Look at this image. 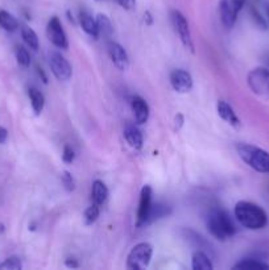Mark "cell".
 <instances>
[{
	"label": "cell",
	"mask_w": 269,
	"mask_h": 270,
	"mask_svg": "<svg viewBox=\"0 0 269 270\" xmlns=\"http://www.w3.org/2000/svg\"><path fill=\"white\" fill-rule=\"evenodd\" d=\"M235 216L237 221L248 229H262L268 224V215L256 203L241 200L235 206Z\"/></svg>",
	"instance_id": "cell-1"
},
{
	"label": "cell",
	"mask_w": 269,
	"mask_h": 270,
	"mask_svg": "<svg viewBox=\"0 0 269 270\" xmlns=\"http://www.w3.org/2000/svg\"><path fill=\"white\" fill-rule=\"evenodd\" d=\"M207 228L210 233L215 238L224 241L226 238L232 237L236 233V225L231 216L224 210H214L208 213Z\"/></svg>",
	"instance_id": "cell-2"
},
{
	"label": "cell",
	"mask_w": 269,
	"mask_h": 270,
	"mask_svg": "<svg viewBox=\"0 0 269 270\" xmlns=\"http://www.w3.org/2000/svg\"><path fill=\"white\" fill-rule=\"evenodd\" d=\"M236 150L248 166L258 173L269 174V153L266 150L249 144H239Z\"/></svg>",
	"instance_id": "cell-3"
},
{
	"label": "cell",
	"mask_w": 269,
	"mask_h": 270,
	"mask_svg": "<svg viewBox=\"0 0 269 270\" xmlns=\"http://www.w3.org/2000/svg\"><path fill=\"white\" fill-rule=\"evenodd\" d=\"M247 83L255 95L262 99H269V70L265 68H256L248 73Z\"/></svg>",
	"instance_id": "cell-4"
},
{
	"label": "cell",
	"mask_w": 269,
	"mask_h": 270,
	"mask_svg": "<svg viewBox=\"0 0 269 270\" xmlns=\"http://www.w3.org/2000/svg\"><path fill=\"white\" fill-rule=\"evenodd\" d=\"M153 254V248L148 242H140L132 248L127 258V267L131 270H141L149 265Z\"/></svg>",
	"instance_id": "cell-5"
},
{
	"label": "cell",
	"mask_w": 269,
	"mask_h": 270,
	"mask_svg": "<svg viewBox=\"0 0 269 270\" xmlns=\"http://www.w3.org/2000/svg\"><path fill=\"white\" fill-rule=\"evenodd\" d=\"M170 20H172L173 28L178 35L181 43L183 44V47L189 49L191 53H194V44L193 39H191V32L189 28V23H187L186 18L177 10H173L170 12Z\"/></svg>",
	"instance_id": "cell-6"
},
{
	"label": "cell",
	"mask_w": 269,
	"mask_h": 270,
	"mask_svg": "<svg viewBox=\"0 0 269 270\" xmlns=\"http://www.w3.org/2000/svg\"><path fill=\"white\" fill-rule=\"evenodd\" d=\"M247 0H220L219 4V12H220V20L226 28H232L236 23L237 15L241 11Z\"/></svg>",
	"instance_id": "cell-7"
},
{
	"label": "cell",
	"mask_w": 269,
	"mask_h": 270,
	"mask_svg": "<svg viewBox=\"0 0 269 270\" xmlns=\"http://www.w3.org/2000/svg\"><path fill=\"white\" fill-rule=\"evenodd\" d=\"M49 66L53 73V75L58 81L66 82L72 78L73 69L72 65L69 64V61L58 52H52L49 53Z\"/></svg>",
	"instance_id": "cell-8"
},
{
	"label": "cell",
	"mask_w": 269,
	"mask_h": 270,
	"mask_svg": "<svg viewBox=\"0 0 269 270\" xmlns=\"http://www.w3.org/2000/svg\"><path fill=\"white\" fill-rule=\"evenodd\" d=\"M47 35L48 39L51 40V43L58 49H68L69 48L68 37H66V33H65L61 22L57 16L51 18L49 23H48Z\"/></svg>",
	"instance_id": "cell-9"
},
{
	"label": "cell",
	"mask_w": 269,
	"mask_h": 270,
	"mask_svg": "<svg viewBox=\"0 0 269 270\" xmlns=\"http://www.w3.org/2000/svg\"><path fill=\"white\" fill-rule=\"evenodd\" d=\"M152 195H153V191H152L151 186L145 185L141 188L140 202H139V208H137V227L145 225V221H147L148 219L151 207L152 204H153V203H152Z\"/></svg>",
	"instance_id": "cell-10"
},
{
	"label": "cell",
	"mask_w": 269,
	"mask_h": 270,
	"mask_svg": "<svg viewBox=\"0 0 269 270\" xmlns=\"http://www.w3.org/2000/svg\"><path fill=\"white\" fill-rule=\"evenodd\" d=\"M170 85L177 93L186 94L193 89V78L186 70L176 69L170 73Z\"/></svg>",
	"instance_id": "cell-11"
},
{
	"label": "cell",
	"mask_w": 269,
	"mask_h": 270,
	"mask_svg": "<svg viewBox=\"0 0 269 270\" xmlns=\"http://www.w3.org/2000/svg\"><path fill=\"white\" fill-rule=\"evenodd\" d=\"M107 49L110 58H111V61L114 62L116 68L122 71L127 70L129 66V57L126 49L120 44L115 43V41H108Z\"/></svg>",
	"instance_id": "cell-12"
},
{
	"label": "cell",
	"mask_w": 269,
	"mask_h": 270,
	"mask_svg": "<svg viewBox=\"0 0 269 270\" xmlns=\"http://www.w3.org/2000/svg\"><path fill=\"white\" fill-rule=\"evenodd\" d=\"M133 116L137 124H145L149 119V106L141 96H133L131 99Z\"/></svg>",
	"instance_id": "cell-13"
},
{
	"label": "cell",
	"mask_w": 269,
	"mask_h": 270,
	"mask_svg": "<svg viewBox=\"0 0 269 270\" xmlns=\"http://www.w3.org/2000/svg\"><path fill=\"white\" fill-rule=\"evenodd\" d=\"M216 111H218V115L223 120L227 121L228 124L235 127V128H239L240 120L237 118L236 112L233 111L232 107L227 103L226 100H219L218 104H216Z\"/></svg>",
	"instance_id": "cell-14"
},
{
	"label": "cell",
	"mask_w": 269,
	"mask_h": 270,
	"mask_svg": "<svg viewBox=\"0 0 269 270\" xmlns=\"http://www.w3.org/2000/svg\"><path fill=\"white\" fill-rule=\"evenodd\" d=\"M79 23H81V27H82V29L87 33V35L94 37V39H98V37H99L97 20H95L91 15L87 14L86 11H82L79 14Z\"/></svg>",
	"instance_id": "cell-15"
},
{
	"label": "cell",
	"mask_w": 269,
	"mask_h": 270,
	"mask_svg": "<svg viewBox=\"0 0 269 270\" xmlns=\"http://www.w3.org/2000/svg\"><path fill=\"white\" fill-rule=\"evenodd\" d=\"M124 137L129 146H132L133 149H141L143 148V135L140 129L135 125H127L124 129Z\"/></svg>",
	"instance_id": "cell-16"
},
{
	"label": "cell",
	"mask_w": 269,
	"mask_h": 270,
	"mask_svg": "<svg viewBox=\"0 0 269 270\" xmlns=\"http://www.w3.org/2000/svg\"><path fill=\"white\" fill-rule=\"evenodd\" d=\"M91 198H93V203L98 206H102L106 203L108 198V188L104 185V182L99 181V179L94 181L93 188H91Z\"/></svg>",
	"instance_id": "cell-17"
},
{
	"label": "cell",
	"mask_w": 269,
	"mask_h": 270,
	"mask_svg": "<svg viewBox=\"0 0 269 270\" xmlns=\"http://www.w3.org/2000/svg\"><path fill=\"white\" fill-rule=\"evenodd\" d=\"M172 212V208L164 203H156V204H152L151 211H149V215H148V219L145 221V225L147 224L154 223L156 220H160L162 217H166L170 215Z\"/></svg>",
	"instance_id": "cell-18"
},
{
	"label": "cell",
	"mask_w": 269,
	"mask_h": 270,
	"mask_svg": "<svg viewBox=\"0 0 269 270\" xmlns=\"http://www.w3.org/2000/svg\"><path fill=\"white\" fill-rule=\"evenodd\" d=\"M191 267L194 270H212L214 265H212L210 256H207L206 252L197 250L191 258Z\"/></svg>",
	"instance_id": "cell-19"
},
{
	"label": "cell",
	"mask_w": 269,
	"mask_h": 270,
	"mask_svg": "<svg viewBox=\"0 0 269 270\" xmlns=\"http://www.w3.org/2000/svg\"><path fill=\"white\" fill-rule=\"evenodd\" d=\"M232 269L241 270H269V263L258 258H244L233 265Z\"/></svg>",
	"instance_id": "cell-20"
},
{
	"label": "cell",
	"mask_w": 269,
	"mask_h": 270,
	"mask_svg": "<svg viewBox=\"0 0 269 270\" xmlns=\"http://www.w3.org/2000/svg\"><path fill=\"white\" fill-rule=\"evenodd\" d=\"M29 99H31V106H32L33 112L39 116L41 112H43L44 107H45V96L43 95L41 91H39L35 87H31L28 90Z\"/></svg>",
	"instance_id": "cell-21"
},
{
	"label": "cell",
	"mask_w": 269,
	"mask_h": 270,
	"mask_svg": "<svg viewBox=\"0 0 269 270\" xmlns=\"http://www.w3.org/2000/svg\"><path fill=\"white\" fill-rule=\"evenodd\" d=\"M95 20H97L99 36H103L104 39L110 41V39H111L112 35H114V28H112L111 20H110L106 15H102V14L98 15Z\"/></svg>",
	"instance_id": "cell-22"
},
{
	"label": "cell",
	"mask_w": 269,
	"mask_h": 270,
	"mask_svg": "<svg viewBox=\"0 0 269 270\" xmlns=\"http://www.w3.org/2000/svg\"><path fill=\"white\" fill-rule=\"evenodd\" d=\"M22 37L29 49H32L33 52H37V50H39L40 48L39 37H37L36 32H35L32 28H29L28 25H24L22 28Z\"/></svg>",
	"instance_id": "cell-23"
},
{
	"label": "cell",
	"mask_w": 269,
	"mask_h": 270,
	"mask_svg": "<svg viewBox=\"0 0 269 270\" xmlns=\"http://www.w3.org/2000/svg\"><path fill=\"white\" fill-rule=\"evenodd\" d=\"M0 27H2L6 32L12 33L19 28V22L10 12L0 10Z\"/></svg>",
	"instance_id": "cell-24"
},
{
	"label": "cell",
	"mask_w": 269,
	"mask_h": 270,
	"mask_svg": "<svg viewBox=\"0 0 269 270\" xmlns=\"http://www.w3.org/2000/svg\"><path fill=\"white\" fill-rule=\"evenodd\" d=\"M186 237L195 248H198V250H202V252H207V250H210V249H208L210 248V244H208L201 235H198V233H195L194 231L187 229Z\"/></svg>",
	"instance_id": "cell-25"
},
{
	"label": "cell",
	"mask_w": 269,
	"mask_h": 270,
	"mask_svg": "<svg viewBox=\"0 0 269 270\" xmlns=\"http://www.w3.org/2000/svg\"><path fill=\"white\" fill-rule=\"evenodd\" d=\"M99 207L101 206H98V204L93 203L91 206L86 208V211L83 213V219H85V223H86L87 225H91V224L98 220L99 213H101V208H99Z\"/></svg>",
	"instance_id": "cell-26"
},
{
	"label": "cell",
	"mask_w": 269,
	"mask_h": 270,
	"mask_svg": "<svg viewBox=\"0 0 269 270\" xmlns=\"http://www.w3.org/2000/svg\"><path fill=\"white\" fill-rule=\"evenodd\" d=\"M16 60H18V64L23 68H29V65H31V56H29L28 50L24 47H18V49H16Z\"/></svg>",
	"instance_id": "cell-27"
},
{
	"label": "cell",
	"mask_w": 269,
	"mask_h": 270,
	"mask_svg": "<svg viewBox=\"0 0 269 270\" xmlns=\"http://www.w3.org/2000/svg\"><path fill=\"white\" fill-rule=\"evenodd\" d=\"M62 185H64L65 190L69 192H72L76 190V179L72 175V173H69L68 170H65L61 175Z\"/></svg>",
	"instance_id": "cell-28"
},
{
	"label": "cell",
	"mask_w": 269,
	"mask_h": 270,
	"mask_svg": "<svg viewBox=\"0 0 269 270\" xmlns=\"http://www.w3.org/2000/svg\"><path fill=\"white\" fill-rule=\"evenodd\" d=\"M0 267H2V269H8V270H20L23 267V265L19 257L12 256V257H8V258L6 259L2 265H0Z\"/></svg>",
	"instance_id": "cell-29"
},
{
	"label": "cell",
	"mask_w": 269,
	"mask_h": 270,
	"mask_svg": "<svg viewBox=\"0 0 269 270\" xmlns=\"http://www.w3.org/2000/svg\"><path fill=\"white\" fill-rule=\"evenodd\" d=\"M76 158V153L70 145L64 146V153H62V161L65 164H72L73 161Z\"/></svg>",
	"instance_id": "cell-30"
},
{
	"label": "cell",
	"mask_w": 269,
	"mask_h": 270,
	"mask_svg": "<svg viewBox=\"0 0 269 270\" xmlns=\"http://www.w3.org/2000/svg\"><path fill=\"white\" fill-rule=\"evenodd\" d=\"M116 3L127 11H132L136 8V0H116Z\"/></svg>",
	"instance_id": "cell-31"
},
{
	"label": "cell",
	"mask_w": 269,
	"mask_h": 270,
	"mask_svg": "<svg viewBox=\"0 0 269 270\" xmlns=\"http://www.w3.org/2000/svg\"><path fill=\"white\" fill-rule=\"evenodd\" d=\"M183 121H185V120H183V115L182 114H177L176 119H174V125H176L177 131L182 128Z\"/></svg>",
	"instance_id": "cell-32"
},
{
	"label": "cell",
	"mask_w": 269,
	"mask_h": 270,
	"mask_svg": "<svg viewBox=\"0 0 269 270\" xmlns=\"http://www.w3.org/2000/svg\"><path fill=\"white\" fill-rule=\"evenodd\" d=\"M8 139V131L3 127H0V144H4Z\"/></svg>",
	"instance_id": "cell-33"
},
{
	"label": "cell",
	"mask_w": 269,
	"mask_h": 270,
	"mask_svg": "<svg viewBox=\"0 0 269 270\" xmlns=\"http://www.w3.org/2000/svg\"><path fill=\"white\" fill-rule=\"evenodd\" d=\"M37 74H39L40 77H41V81H43V82L45 83V85H47V83H48V77H47V74H45V73H44L43 69L39 68V66H37Z\"/></svg>",
	"instance_id": "cell-34"
},
{
	"label": "cell",
	"mask_w": 269,
	"mask_h": 270,
	"mask_svg": "<svg viewBox=\"0 0 269 270\" xmlns=\"http://www.w3.org/2000/svg\"><path fill=\"white\" fill-rule=\"evenodd\" d=\"M66 266L78 267V262H77V261L74 258H69V259H66Z\"/></svg>",
	"instance_id": "cell-35"
},
{
	"label": "cell",
	"mask_w": 269,
	"mask_h": 270,
	"mask_svg": "<svg viewBox=\"0 0 269 270\" xmlns=\"http://www.w3.org/2000/svg\"><path fill=\"white\" fill-rule=\"evenodd\" d=\"M144 18H147V24H149L151 25L152 23H153V19H152V15H151V12H145V15H144Z\"/></svg>",
	"instance_id": "cell-36"
},
{
	"label": "cell",
	"mask_w": 269,
	"mask_h": 270,
	"mask_svg": "<svg viewBox=\"0 0 269 270\" xmlns=\"http://www.w3.org/2000/svg\"><path fill=\"white\" fill-rule=\"evenodd\" d=\"M2 232H4V224L0 223V233H2Z\"/></svg>",
	"instance_id": "cell-37"
},
{
	"label": "cell",
	"mask_w": 269,
	"mask_h": 270,
	"mask_svg": "<svg viewBox=\"0 0 269 270\" xmlns=\"http://www.w3.org/2000/svg\"><path fill=\"white\" fill-rule=\"evenodd\" d=\"M266 14H268V19H269V6L266 7Z\"/></svg>",
	"instance_id": "cell-38"
}]
</instances>
